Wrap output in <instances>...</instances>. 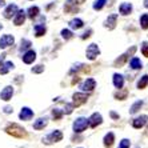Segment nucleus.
Listing matches in <instances>:
<instances>
[{"label":"nucleus","instance_id":"1","mask_svg":"<svg viewBox=\"0 0 148 148\" xmlns=\"http://www.w3.org/2000/svg\"><path fill=\"white\" fill-rule=\"evenodd\" d=\"M5 132L11 136H14V138H19V139H23L27 136V131H25V128L20 127L19 124H10L7 128H5Z\"/></svg>","mask_w":148,"mask_h":148},{"label":"nucleus","instance_id":"2","mask_svg":"<svg viewBox=\"0 0 148 148\" xmlns=\"http://www.w3.org/2000/svg\"><path fill=\"white\" fill-rule=\"evenodd\" d=\"M135 52H136V47L134 45V47H131V49H128V51L125 52V53H123V55L119 56V58H117L116 60H115L114 67H123L124 64H125V62L128 60V58L134 55Z\"/></svg>","mask_w":148,"mask_h":148},{"label":"nucleus","instance_id":"3","mask_svg":"<svg viewBox=\"0 0 148 148\" xmlns=\"http://www.w3.org/2000/svg\"><path fill=\"white\" fill-rule=\"evenodd\" d=\"M63 139V134L62 131H53L51 132L49 135H47L45 138H43V143L44 144H53V143H58V141H60Z\"/></svg>","mask_w":148,"mask_h":148},{"label":"nucleus","instance_id":"4","mask_svg":"<svg viewBox=\"0 0 148 148\" xmlns=\"http://www.w3.org/2000/svg\"><path fill=\"white\" fill-rule=\"evenodd\" d=\"M87 99H88V95H87V93H83V92L73 93V96H72L73 107H80V106H83L84 103H87Z\"/></svg>","mask_w":148,"mask_h":148},{"label":"nucleus","instance_id":"5","mask_svg":"<svg viewBox=\"0 0 148 148\" xmlns=\"http://www.w3.org/2000/svg\"><path fill=\"white\" fill-rule=\"evenodd\" d=\"M87 127H88V120H87L86 117H79V119H76L75 123H73V131L77 132V134L83 132Z\"/></svg>","mask_w":148,"mask_h":148},{"label":"nucleus","instance_id":"6","mask_svg":"<svg viewBox=\"0 0 148 148\" xmlns=\"http://www.w3.org/2000/svg\"><path fill=\"white\" fill-rule=\"evenodd\" d=\"M86 53H87V58L90 59V60H95V59L100 55V49H99V47H97L95 43H92V44L88 45Z\"/></svg>","mask_w":148,"mask_h":148},{"label":"nucleus","instance_id":"7","mask_svg":"<svg viewBox=\"0 0 148 148\" xmlns=\"http://www.w3.org/2000/svg\"><path fill=\"white\" fill-rule=\"evenodd\" d=\"M101 123H103V117H101L100 114H97V112L92 114L91 117L88 119V125H90L91 128H96L97 125H100Z\"/></svg>","mask_w":148,"mask_h":148},{"label":"nucleus","instance_id":"8","mask_svg":"<svg viewBox=\"0 0 148 148\" xmlns=\"http://www.w3.org/2000/svg\"><path fill=\"white\" fill-rule=\"evenodd\" d=\"M147 121H148L147 115H141V116L134 119V121H132V127L136 128V130H140V128H143L145 124H147Z\"/></svg>","mask_w":148,"mask_h":148},{"label":"nucleus","instance_id":"9","mask_svg":"<svg viewBox=\"0 0 148 148\" xmlns=\"http://www.w3.org/2000/svg\"><path fill=\"white\" fill-rule=\"evenodd\" d=\"M15 43V39L12 35H4L0 39V48H8L10 45H12Z\"/></svg>","mask_w":148,"mask_h":148},{"label":"nucleus","instance_id":"10","mask_svg":"<svg viewBox=\"0 0 148 148\" xmlns=\"http://www.w3.org/2000/svg\"><path fill=\"white\" fill-rule=\"evenodd\" d=\"M12 95H14V88H12L11 86H8L1 91L0 97H1V100H4V101H8V100L12 99Z\"/></svg>","mask_w":148,"mask_h":148},{"label":"nucleus","instance_id":"11","mask_svg":"<svg viewBox=\"0 0 148 148\" xmlns=\"http://www.w3.org/2000/svg\"><path fill=\"white\" fill-rule=\"evenodd\" d=\"M116 21H117V15L114 14V15H110L107 17V20L104 23V27L108 28V29H114L116 27Z\"/></svg>","mask_w":148,"mask_h":148},{"label":"nucleus","instance_id":"12","mask_svg":"<svg viewBox=\"0 0 148 148\" xmlns=\"http://www.w3.org/2000/svg\"><path fill=\"white\" fill-rule=\"evenodd\" d=\"M24 21H25V12L23 10H17V12L15 14V19H14V23L15 25H21V24H24Z\"/></svg>","mask_w":148,"mask_h":148},{"label":"nucleus","instance_id":"13","mask_svg":"<svg viewBox=\"0 0 148 148\" xmlns=\"http://www.w3.org/2000/svg\"><path fill=\"white\" fill-rule=\"evenodd\" d=\"M32 116H34V111L29 110L28 107L21 108L20 114H19V117H20L21 120H31Z\"/></svg>","mask_w":148,"mask_h":148},{"label":"nucleus","instance_id":"14","mask_svg":"<svg viewBox=\"0 0 148 148\" xmlns=\"http://www.w3.org/2000/svg\"><path fill=\"white\" fill-rule=\"evenodd\" d=\"M35 59H36V52H35L34 49H29V51H27L24 55H23V62H24L25 64H31V63H34Z\"/></svg>","mask_w":148,"mask_h":148},{"label":"nucleus","instance_id":"15","mask_svg":"<svg viewBox=\"0 0 148 148\" xmlns=\"http://www.w3.org/2000/svg\"><path fill=\"white\" fill-rule=\"evenodd\" d=\"M95 87H96V82H95V80L93 79H87L86 82L80 86V88H82L83 91H88V92H91V91H93Z\"/></svg>","mask_w":148,"mask_h":148},{"label":"nucleus","instance_id":"16","mask_svg":"<svg viewBox=\"0 0 148 148\" xmlns=\"http://www.w3.org/2000/svg\"><path fill=\"white\" fill-rule=\"evenodd\" d=\"M17 12V5L16 4H10L7 8H5V11H4V17L5 19H11L12 16H15V14Z\"/></svg>","mask_w":148,"mask_h":148},{"label":"nucleus","instance_id":"17","mask_svg":"<svg viewBox=\"0 0 148 148\" xmlns=\"http://www.w3.org/2000/svg\"><path fill=\"white\" fill-rule=\"evenodd\" d=\"M119 12H120L121 15H124V16L130 15L132 12V4L131 3H123V4H120V7H119Z\"/></svg>","mask_w":148,"mask_h":148},{"label":"nucleus","instance_id":"18","mask_svg":"<svg viewBox=\"0 0 148 148\" xmlns=\"http://www.w3.org/2000/svg\"><path fill=\"white\" fill-rule=\"evenodd\" d=\"M104 141V147H107V148H111L112 145H114V141H115V135L112 134V132H108L106 136H104L103 139Z\"/></svg>","mask_w":148,"mask_h":148},{"label":"nucleus","instance_id":"19","mask_svg":"<svg viewBox=\"0 0 148 148\" xmlns=\"http://www.w3.org/2000/svg\"><path fill=\"white\" fill-rule=\"evenodd\" d=\"M47 124H48V119L47 117H40L34 123V128L35 130H43L44 127H47Z\"/></svg>","mask_w":148,"mask_h":148},{"label":"nucleus","instance_id":"20","mask_svg":"<svg viewBox=\"0 0 148 148\" xmlns=\"http://www.w3.org/2000/svg\"><path fill=\"white\" fill-rule=\"evenodd\" d=\"M114 86L116 87L117 90L123 88V86H124V77L123 76L119 75V73H115L114 75Z\"/></svg>","mask_w":148,"mask_h":148},{"label":"nucleus","instance_id":"21","mask_svg":"<svg viewBox=\"0 0 148 148\" xmlns=\"http://www.w3.org/2000/svg\"><path fill=\"white\" fill-rule=\"evenodd\" d=\"M84 25L82 19H72V20L69 21V27L72 28V29H80V28Z\"/></svg>","mask_w":148,"mask_h":148},{"label":"nucleus","instance_id":"22","mask_svg":"<svg viewBox=\"0 0 148 148\" xmlns=\"http://www.w3.org/2000/svg\"><path fill=\"white\" fill-rule=\"evenodd\" d=\"M45 32H47V28H45L43 24H36L35 25V35H36V38L43 36Z\"/></svg>","mask_w":148,"mask_h":148},{"label":"nucleus","instance_id":"23","mask_svg":"<svg viewBox=\"0 0 148 148\" xmlns=\"http://www.w3.org/2000/svg\"><path fill=\"white\" fill-rule=\"evenodd\" d=\"M115 99H117V100H124V99H127V96H128V90H125V88H124V90H119L117 91V92H115Z\"/></svg>","mask_w":148,"mask_h":148},{"label":"nucleus","instance_id":"24","mask_svg":"<svg viewBox=\"0 0 148 148\" xmlns=\"http://www.w3.org/2000/svg\"><path fill=\"white\" fill-rule=\"evenodd\" d=\"M1 67H3V68H0V73H1V75H5L10 69H14L15 66H14V63L12 62H5Z\"/></svg>","mask_w":148,"mask_h":148},{"label":"nucleus","instance_id":"25","mask_svg":"<svg viewBox=\"0 0 148 148\" xmlns=\"http://www.w3.org/2000/svg\"><path fill=\"white\" fill-rule=\"evenodd\" d=\"M80 69H83V71H90V68H88V66H84V64H82V63H79V64H76V66H73L72 68H71V71H69V73H75V72H79Z\"/></svg>","mask_w":148,"mask_h":148},{"label":"nucleus","instance_id":"26","mask_svg":"<svg viewBox=\"0 0 148 148\" xmlns=\"http://www.w3.org/2000/svg\"><path fill=\"white\" fill-rule=\"evenodd\" d=\"M147 86H148V75H144L141 76L140 80L138 82V88L139 90H144Z\"/></svg>","mask_w":148,"mask_h":148},{"label":"nucleus","instance_id":"27","mask_svg":"<svg viewBox=\"0 0 148 148\" xmlns=\"http://www.w3.org/2000/svg\"><path fill=\"white\" fill-rule=\"evenodd\" d=\"M143 107V101L141 100H138V101H135L134 104H132V107H131V110H130V114H136V112H139V110Z\"/></svg>","mask_w":148,"mask_h":148},{"label":"nucleus","instance_id":"28","mask_svg":"<svg viewBox=\"0 0 148 148\" xmlns=\"http://www.w3.org/2000/svg\"><path fill=\"white\" fill-rule=\"evenodd\" d=\"M39 7H29L28 8V11H27V15H28V17L29 19H35V17L39 15Z\"/></svg>","mask_w":148,"mask_h":148},{"label":"nucleus","instance_id":"29","mask_svg":"<svg viewBox=\"0 0 148 148\" xmlns=\"http://www.w3.org/2000/svg\"><path fill=\"white\" fill-rule=\"evenodd\" d=\"M130 66H131V68H134V69H140L143 64H141L140 59H138V58H132L131 63H130Z\"/></svg>","mask_w":148,"mask_h":148},{"label":"nucleus","instance_id":"30","mask_svg":"<svg viewBox=\"0 0 148 148\" xmlns=\"http://www.w3.org/2000/svg\"><path fill=\"white\" fill-rule=\"evenodd\" d=\"M64 11H66L67 14H76L79 8L76 7V5H72V4H66L64 5Z\"/></svg>","mask_w":148,"mask_h":148},{"label":"nucleus","instance_id":"31","mask_svg":"<svg viewBox=\"0 0 148 148\" xmlns=\"http://www.w3.org/2000/svg\"><path fill=\"white\" fill-rule=\"evenodd\" d=\"M140 25L143 29H148V14L141 15L140 17Z\"/></svg>","mask_w":148,"mask_h":148},{"label":"nucleus","instance_id":"32","mask_svg":"<svg viewBox=\"0 0 148 148\" xmlns=\"http://www.w3.org/2000/svg\"><path fill=\"white\" fill-rule=\"evenodd\" d=\"M104 5H106V0H95V3H93V10L100 11Z\"/></svg>","mask_w":148,"mask_h":148},{"label":"nucleus","instance_id":"33","mask_svg":"<svg viewBox=\"0 0 148 148\" xmlns=\"http://www.w3.org/2000/svg\"><path fill=\"white\" fill-rule=\"evenodd\" d=\"M52 117H53L55 120H60L63 117V111H60L59 108H55V110L52 111Z\"/></svg>","mask_w":148,"mask_h":148},{"label":"nucleus","instance_id":"34","mask_svg":"<svg viewBox=\"0 0 148 148\" xmlns=\"http://www.w3.org/2000/svg\"><path fill=\"white\" fill-rule=\"evenodd\" d=\"M62 36L63 39H66V40H69V39L73 38V34L69 29H62Z\"/></svg>","mask_w":148,"mask_h":148},{"label":"nucleus","instance_id":"35","mask_svg":"<svg viewBox=\"0 0 148 148\" xmlns=\"http://www.w3.org/2000/svg\"><path fill=\"white\" fill-rule=\"evenodd\" d=\"M29 47H31V41L27 40V39H23V40H21V45H20V51L28 49Z\"/></svg>","mask_w":148,"mask_h":148},{"label":"nucleus","instance_id":"36","mask_svg":"<svg viewBox=\"0 0 148 148\" xmlns=\"http://www.w3.org/2000/svg\"><path fill=\"white\" fill-rule=\"evenodd\" d=\"M130 145H131V141L128 140V139H123L117 148H130Z\"/></svg>","mask_w":148,"mask_h":148},{"label":"nucleus","instance_id":"37","mask_svg":"<svg viewBox=\"0 0 148 148\" xmlns=\"http://www.w3.org/2000/svg\"><path fill=\"white\" fill-rule=\"evenodd\" d=\"M72 111H73V104L66 103V106H64V114L71 115V114H72Z\"/></svg>","mask_w":148,"mask_h":148},{"label":"nucleus","instance_id":"38","mask_svg":"<svg viewBox=\"0 0 148 148\" xmlns=\"http://www.w3.org/2000/svg\"><path fill=\"white\" fill-rule=\"evenodd\" d=\"M31 71L34 73H41L43 71H44V66H41V64H39V66H35V67H32Z\"/></svg>","mask_w":148,"mask_h":148},{"label":"nucleus","instance_id":"39","mask_svg":"<svg viewBox=\"0 0 148 148\" xmlns=\"http://www.w3.org/2000/svg\"><path fill=\"white\" fill-rule=\"evenodd\" d=\"M141 53H143V56L148 58V43H143V45H141Z\"/></svg>","mask_w":148,"mask_h":148},{"label":"nucleus","instance_id":"40","mask_svg":"<svg viewBox=\"0 0 148 148\" xmlns=\"http://www.w3.org/2000/svg\"><path fill=\"white\" fill-rule=\"evenodd\" d=\"M86 0H67V4H72V5H76V4H83Z\"/></svg>","mask_w":148,"mask_h":148},{"label":"nucleus","instance_id":"41","mask_svg":"<svg viewBox=\"0 0 148 148\" xmlns=\"http://www.w3.org/2000/svg\"><path fill=\"white\" fill-rule=\"evenodd\" d=\"M91 34H92V29H88L87 32H84V34L82 35V39H83V40H86V39H88V38L91 36Z\"/></svg>","mask_w":148,"mask_h":148},{"label":"nucleus","instance_id":"42","mask_svg":"<svg viewBox=\"0 0 148 148\" xmlns=\"http://www.w3.org/2000/svg\"><path fill=\"white\" fill-rule=\"evenodd\" d=\"M111 117H112V119H115V120H119V115L116 114V112H114V111H111Z\"/></svg>","mask_w":148,"mask_h":148},{"label":"nucleus","instance_id":"43","mask_svg":"<svg viewBox=\"0 0 148 148\" xmlns=\"http://www.w3.org/2000/svg\"><path fill=\"white\" fill-rule=\"evenodd\" d=\"M12 107H10V106H7V107L4 108V112H5V114H11V112H12Z\"/></svg>","mask_w":148,"mask_h":148},{"label":"nucleus","instance_id":"44","mask_svg":"<svg viewBox=\"0 0 148 148\" xmlns=\"http://www.w3.org/2000/svg\"><path fill=\"white\" fill-rule=\"evenodd\" d=\"M79 82H80V77H79V76H75V77L72 79V84H73V86H75L76 83H79Z\"/></svg>","mask_w":148,"mask_h":148},{"label":"nucleus","instance_id":"45","mask_svg":"<svg viewBox=\"0 0 148 148\" xmlns=\"http://www.w3.org/2000/svg\"><path fill=\"white\" fill-rule=\"evenodd\" d=\"M53 5H55V3H52V4H49V5H47V10H51Z\"/></svg>","mask_w":148,"mask_h":148},{"label":"nucleus","instance_id":"46","mask_svg":"<svg viewBox=\"0 0 148 148\" xmlns=\"http://www.w3.org/2000/svg\"><path fill=\"white\" fill-rule=\"evenodd\" d=\"M144 7L148 8V0H144Z\"/></svg>","mask_w":148,"mask_h":148},{"label":"nucleus","instance_id":"47","mask_svg":"<svg viewBox=\"0 0 148 148\" xmlns=\"http://www.w3.org/2000/svg\"><path fill=\"white\" fill-rule=\"evenodd\" d=\"M1 5H4V0H0V7H1Z\"/></svg>","mask_w":148,"mask_h":148},{"label":"nucleus","instance_id":"48","mask_svg":"<svg viewBox=\"0 0 148 148\" xmlns=\"http://www.w3.org/2000/svg\"><path fill=\"white\" fill-rule=\"evenodd\" d=\"M3 58H4V55L1 56V59H0V66H1V60H3Z\"/></svg>","mask_w":148,"mask_h":148},{"label":"nucleus","instance_id":"49","mask_svg":"<svg viewBox=\"0 0 148 148\" xmlns=\"http://www.w3.org/2000/svg\"><path fill=\"white\" fill-rule=\"evenodd\" d=\"M145 135H147V136H148V127H147V131H145Z\"/></svg>","mask_w":148,"mask_h":148},{"label":"nucleus","instance_id":"50","mask_svg":"<svg viewBox=\"0 0 148 148\" xmlns=\"http://www.w3.org/2000/svg\"><path fill=\"white\" fill-rule=\"evenodd\" d=\"M0 29H1V24H0Z\"/></svg>","mask_w":148,"mask_h":148}]
</instances>
